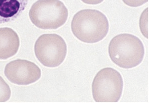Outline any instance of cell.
<instances>
[{
	"instance_id": "1",
	"label": "cell",
	"mask_w": 149,
	"mask_h": 103,
	"mask_svg": "<svg viewBox=\"0 0 149 103\" xmlns=\"http://www.w3.org/2000/svg\"><path fill=\"white\" fill-rule=\"evenodd\" d=\"M107 17L96 10L85 9L74 15L72 20L74 35L83 42L93 44L102 40L109 30Z\"/></svg>"
},
{
	"instance_id": "2",
	"label": "cell",
	"mask_w": 149,
	"mask_h": 103,
	"mask_svg": "<svg viewBox=\"0 0 149 103\" xmlns=\"http://www.w3.org/2000/svg\"><path fill=\"white\" fill-rule=\"evenodd\" d=\"M110 59L123 68H135L142 63L145 49L139 38L130 34L123 33L115 36L109 46Z\"/></svg>"
},
{
	"instance_id": "3",
	"label": "cell",
	"mask_w": 149,
	"mask_h": 103,
	"mask_svg": "<svg viewBox=\"0 0 149 103\" xmlns=\"http://www.w3.org/2000/svg\"><path fill=\"white\" fill-rule=\"evenodd\" d=\"M31 21L42 29H56L63 26L68 17V10L60 0H38L29 12Z\"/></svg>"
},
{
	"instance_id": "4",
	"label": "cell",
	"mask_w": 149,
	"mask_h": 103,
	"mask_svg": "<svg viewBox=\"0 0 149 103\" xmlns=\"http://www.w3.org/2000/svg\"><path fill=\"white\" fill-rule=\"evenodd\" d=\"M123 81L120 73L106 68L98 71L92 84V94L96 102H117L120 99Z\"/></svg>"
},
{
	"instance_id": "5",
	"label": "cell",
	"mask_w": 149,
	"mask_h": 103,
	"mask_svg": "<svg viewBox=\"0 0 149 103\" xmlns=\"http://www.w3.org/2000/svg\"><path fill=\"white\" fill-rule=\"evenodd\" d=\"M34 52L36 57L42 65L48 68H56L65 59L67 46L59 35L44 34L36 41Z\"/></svg>"
},
{
	"instance_id": "6",
	"label": "cell",
	"mask_w": 149,
	"mask_h": 103,
	"mask_svg": "<svg viewBox=\"0 0 149 103\" xmlns=\"http://www.w3.org/2000/svg\"><path fill=\"white\" fill-rule=\"evenodd\" d=\"M5 75L12 83L19 85H27L38 80L41 77V72L34 63L17 59L6 65Z\"/></svg>"
},
{
	"instance_id": "7",
	"label": "cell",
	"mask_w": 149,
	"mask_h": 103,
	"mask_svg": "<svg viewBox=\"0 0 149 103\" xmlns=\"http://www.w3.org/2000/svg\"><path fill=\"white\" fill-rule=\"evenodd\" d=\"M19 45V36L13 29L0 28V59H7L15 56Z\"/></svg>"
},
{
	"instance_id": "8",
	"label": "cell",
	"mask_w": 149,
	"mask_h": 103,
	"mask_svg": "<svg viewBox=\"0 0 149 103\" xmlns=\"http://www.w3.org/2000/svg\"><path fill=\"white\" fill-rule=\"evenodd\" d=\"M28 0H0V24L12 22L22 14Z\"/></svg>"
},
{
	"instance_id": "9",
	"label": "cell",
	"mask_w": 149,
	"mask_h": 103,
	"mask_svg": "<svg viewBox=\"0 0 149 103\" xmlns=\"http://www.w3.org/2000/svg\"><path fill=\"white\" fill-rule=\"evenodd\" d=\"M140 30L143 35L149 38V9L147 8L141 15L139 22Z\"/></svg>"
},
{
	"instance_id": "10",
	"label": "cell",
	"mask_w": 149,
	"mask_h": 103,
	"mask_svg": "<svg viewBox=\"0 0 149 103\" xmlns=\"http://www.w3.org/2000/svg\"><path fill=\"white\" fill-rule=\"evenodd\" d=\"M10 95L11 91L9 85L0 76V102H5L8 101Z\"/></svg>"
},
{
	"instance_id": "11",
	"label": "cell",
	"mask_w": 149,
	"mask_h": 103,
	"mask_svg": "<svg viewBox=\"0 0 149 103\" xmlns=\"http://www.w3.org/2000/svg\"><path fill=\"white\" fill-rule=\"evenodd\" d=\"M128 6L131 7H140L147 3L149 0H122Z\"/></svg>"
},
{
	"instance_id": "12",
	"label": "cell",
	"mask_w": 149,
	"mask_h": 103,
	"mask_svg": "<svg viewBox=\"0 0 149 103\" xmlns=\"http://www.w3.org/2000/svg\"><path fill=\"white\" fill-rule=\"evenodd\" d=\"M84 3L88 5H97L103 2V0H81Z\"/></svg>"
}]
</instances>
